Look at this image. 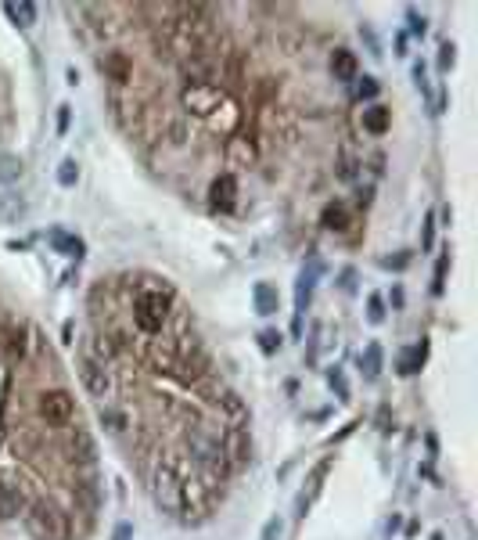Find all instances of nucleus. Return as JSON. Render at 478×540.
<instances>
[{
    "mask_svg": "<svg viewBox=\"0 0 478 540\" xmlns=\"http://www.w3.org/2000/svg\"><path fill=\"white\" fill-rule=\"evenodd\" d=\"M219 447H223V458L230 468H245L252 461V436L245 425H230L223 432V440H219Z\"/></svg>",
    "mask_w": 478,
    "mask_h": 540,
    "instance_id": "nucleus-5",
    "label": "nucleus"
},
{
    "mask_svg": "<svg viewBox=\"0 0 478 540\" xmlns=\"http://www.w3.org/2000/svg\"><path fill=\"white\" fill-rule=\"evenodd\" d=\"M169 306H173V288L165 281H155L151 288H144V292H137L134 299V321L140 332H162L165 321H169Z\"/></svg>",
    "mask_w": 478,
    "mask_h": 540,
    "instance_id": "nucleus-1",
    "label": "nucleus"
},
{
    "mask_svg": "<svg viewBox=\"0 0 478 540\" xmlns=\"http://www.w3.org/2000/svg\"><path fill=\"white\" fill-rule=\"evenodd\" d=\"M389 123H392V112H389L385 105L363 108V130H367V134H385V130H389Z\"/></svg>",
    "mask_w": 478,
    "mask_h": 540,
    "instance_id": "nucleus-11",
    "label": "nucleus"
},
{
    "mask_svg": "<svg viewBox=\"0 0 478 540\" xmlns=\"http://www.w3.org/2000/svg\"><path fill=\"white\" fill-rule=\"evenodd\" d=\"M407 26H410L414 36H425V33H428V22H425V18H421L417 11H407Z\"/></svg>",
    "mask_w": 478,
    "mask_h": 540,
    "instance_id": "nucleus-33",
    "label": "nucleus"
},
{
    "mask_svg": "<svg viewBox=\"0 0 478 540\" xmlns=\"http://www.w3.org/2000/svg\"><path fill=\"white\" fill-rule=\"evenodd\" d=\"M381 360H385L381 346H378V342H371V346L363 350V357H360V364H363V375H367V378H378V375H381Z\"/></svg>",
    "mask_w": 478,
    "mask_h": 540,
    "instance_id": "nucleus-21",
    "label": "nucleus"
},
{
    "mask_svg": "<svg viewBox=\"0 0 478 540\" xmlns=\"http://www.w3.org/2000/svg\"><path fill=\"white\" fill-rule=\"evenodd\" d=\"M68 450H72V454H76V461H83V465L94 461V443H90V436H86L83 429H76V436H72Z\"/></svg>",
    "mask_w": 478,
    "mask_h": 540,
    "instance_id": "nucleus-22",
    "label": "nucleus"
},
{
    "mask_svg": "<svg viewBox=\"0 0 478 540\" xmlns=\"http://www.w3.org/2000/svg\"><path fill=\"white\" fill-rule=\"evenodd\" d=\"M76 177H80V166L72 159H65L62 166H58V184L62 188H72V184H76Z\"/></svg>",
    "mask_w": 478,
    "mask_h": 540,
    "instance_id": "nucleus-26",
    "label": "nucleus"
},
{
    "mask_svg": "<svg viewBox=\"0 0 478 540\" xmlns=\"http://www.w3.org/2000/svg\"><path fill=\"white\" fill-rule=\"evenodd\" d=\"M353 281H356V274H353V270H345V274H342V288H345V292H353V288H356Z\"/></svg>",
    "mask_w": 478,
    "mask_h": 540,
    "instance_id": "nucleus-37",
    "label": "nucleus"
},
{
    "mask_svg": "<svg viewBox=\"0 0 478 540\" xmlns=\"http://www.w3.org/2000/svg\"><path fill=\"white\" fill-rule=\"evenodd\" d=\"M252 299H255V310H259L263 317H270V314H277V288H273L270 281H259V285H255V292H252Z\"/></svg>",
    "mask_w": 478,
    "mask_h": 540,
    "instance_id": "nucleus-13",
    "label": "nucleus"
},
{
    "mask_svg": "<svg viewBox=\"0 0 478 540\" xmlns=\"http://www.w3.org/2000/svg\"><path fill=\"white\" fill-rule=\"evenodd\" d=\"M320 224H324L327 231H345V227H349V209H345L342 202H327L324 213H320Z\"/></svg>",
    "mask_w": 478,
    "mask_h": 540,
    "instance_id": "nucleus-16",
    "label": "nucleus"
},
{
    "mask_svg": "<svg viewBox=\"0 0 478 540\" xmlns=\"http://www.w3.org/2000/svg\"><path fill=\"white\" fill-rule=\"evenodd\" d=\"M101 72H104V76L108 80H112V83H130V76H134V62L130 58H126V54L122 51H108V54H101Z\"/></svg>",
    "mask_w": 478,
    "mask_h": 540,
    "instance_id": "nucleus-7",
    "label": "nucleus"
},
{
    "mask_svg": "<svg viewBox=\"0 0 478 540\" xmlns=\"http://www.w3.org/2000/svg\"><path fill=\"white\" fill-rule=\"evenodd\" d=\"M356 54L353 51H335L331 54V72H335V80H356Z\"/></svg>",
    "mask_w": 478,
    "mask_h": 540,
    "instance_id": "nucleus-14",
    "label": "nucleus"
},
{
    "mask_svg": "<svg viewBox=\"0 0 478 540\" xmlns=\"http://www.w3.org/2000/svg\"><path fill=\"white\" fill-rule=\"evenodd\" d=\"M130 537H134L130 526H119V530H116V540H130Z\"/></svg>",
    "mask_w": 478,
    "mask_h": 540,
    "instance_id": "nucleus-38",
    "label": "nucleus"
},
{
    "mask_svg": "<svg viewBox=\"0 0 478 540\" xmlns=\"http://www.w3.org/2000/svg\"><path fill=\"white\" fill-rule=\"evenodd\" d=\"M453 62H457V47L446 40L443 47H439V69H453Z\"/></svg>",
    "mask_w": 478,
    "mask_h": 540,
    "instance_id": "nucleus-32",
    "label": "nucleus"
},
{
    "mask_svg": "<svg viewBox=\"0 0 478 540\" xmlns=\"http://www.w3.org/2000/svg\"><path fill=\"white\" fill-rule=\"evenodd\" d=\"M259 350H263V353H277V350H281V332L263 328V332H259Z\"/></svg>",
    "mask_w": 478,
    "mask_h": 540,
    "instance_id": "nucleus-27",
    "label": "nucleus"
},
{
    "mask_svg": "<svg viewBox=\"0 0 478 540\" xmlns=\"http://www.w3.org/2000/svg\"><path fill=\"white\" fill-rule=\"evenodd\" d=\"M227 155H230L234 166H248V162L255 159V144H252L248 137H234V141L227 144Z\"/></svg>",
    "mask_w": 478,
    "mask_h": 540,
    "instance_id": "nucleus-17",
    "label": "nucleus"
},
{
    "mask_svg": "<svg viewBox=\"0 0 478 540\" xmlns=\"http://www.w3.org/2000/svg\"><path fill=\"white\" fill-rule=\"evenodd\" d=\"M26 339H29V328H26V324H11V328L0 335V342H4V350H8L11 360H22V357H26V350H29Z\"/></svg>",
    "mask_w": 478,
    "mask_h": 540,
    "instance_id": "nucleus-10",
    "label": "nucleus"
},
{
    "mask_svg": "<svg viewBox=\"0 0 478 540\" xmlns=\"http://www.w3.org/2000/svg\"><path fill=\"white\" fill-rule=\"evenodd\" d=\"M425 357H428V346H425V339L417 342V346L399 360V375H417L421 371V364H425Z\"/></svg>",
    "mask_w": 478,
    "mask_h": 540,
    "instance_id": "nucleus-19",
    "label": "nucleus"
},
{
    "mask_svg": "<svg viewBox=\"0 0 478 540\" xmlns=\"http://www.w3.org/2000/svg\"><path fill=\"white\" fill-rule=\"evenodd\" d=\"M36 411H40V418L47 425H68L76 404H72V396L65 389H50V393H44L40 400H36Z\"/></svg>",
    "mask_w": 478,
    "mask_h": 540,
    "instance_id": "nucleus-3",
    "label": "nucleus"
},
{
    "mask_svg": "<svg viewBox=\"0 0 478 540\" xmlns=\"http://www.w3.org/2000/svg\"><path fill=\"white\" fill-rule=\"evenodd\" d=\"M68 112H72L68 105H62V108H58V134H65V130H68Z\"/></svg>",
    "mask_w": 478,
    "mask_h": 540,
    "instance_id": "nucleus-36",
    "label": "nucleus"
},
{
    "mask_svg": "<svg viewBox=\"0 0 478 540\" xmlns=\"http://www.w3.org/2000/svg\"><path fill=\"white\" fill-rule=\"evenodd\" d=\"M18 512H26V494L22 486H11V483H0V519H11Z\"/></svg>",
    "mask_w": 478,
    "mask_h": 540,
    "instance_id": "nucleus-9",
    "label": "nucleus"
},
{
    "mask_svg": "<svg viewBox=\"0 0 478 540\" xmlns=\"http://www.w3.org/2000/svg\"><path fill=\"white\" fill-rule=\"evenodd\" d=\"M219 411H223L234 425H241V422L248 418V407H245V400H241L237 393H223V400H219Z\"/></svg>",
    "mask_w": 478,
    "mask_h": 540,
    "instance_id": "nucleus-18",
    "label": "nucleus"
},
{
    "mask_svg": "<svg viewBox=\"0 0 478 540\" xmlns=\"http://www.w3.org/2000/svg\"><path fill=\"white\" fill-rule=\"evenodd\" d=\"M22 159L18 155H0V184H11V180L22 177Z\"/></svg>",
    "mask_w": 478,
    "mask_h": 540,
    "instance_id": "nucleus-23",
    "label": "nucleus"
},
{
    "mask_svg": "<svg viewBox=\"0 0 478 540\" xmlns=\"http://www.w3.org/2000/svg\"><path fill=\"white\" fill-rule=\"evenodd\" d=\"M284 526H281V519H270L266 526H263V540H281Z\"/></svg>",
    "mask_w": 478,
    "mask_h": 540,
    "instance_id": "nucleus-35",
    "label": "nucleus"
},
{
    "mask_svg": "<svg viewBox=\"0 0 478 540\" xmlns=\"http://www.w3.org/2000/svg\"><path fill=\"white\" fill-rule=\"evenodd\" d=\"M4 15L11 18L15 26L29 29V26L36 22V4H4Z\"/></svg>",
    "mask_w": 478,
    "mask_h": 540,
    "instance_id": "nucleus-20",
    "label": "nucleus"
},
{
    "mask_svg": "<svg viewBox=\"0 0 478 540\" xmlns=\"http://www.w3.org/2000/svg\"><path fill=\"white\" fill-rule=\"evenodd\" d=\"M219 101H223V87H216V83H191L183 90V108L194 116H212Z\"/></svg>",
    "mask_w": 478,
    "mask_h": 540,
    "instance_id": "nucleus-4",
    "label": "nucleus"
},
{
    "mask_svg": "<svg viewBox=\"0 0 478 540\" xmlns=\"http://www.w3.org/2000/svg\"><path fill=\"white\" fill-rule=\"evenodd\" d=\"M367 317H371L374 324L385 321V299H381V296H371V299H367Z\"/></svg>",
    "mask_w": 478,
    "mask_h": 540,
    "instance_id": "nucleus-30",
    "label": "nucleus"
},
{
    "mask_svg": "<svg viewBox=\"0 0 478 540\" xmlns=\"http://www.w3.org/2000/svg\"><path fill=\"white\" fill-rule=\"evenodd\" d=\"M22 522H26V530H29L33 540H65V537H68L65 515L54 508V504H47V501H33V504H26Z\"/></svg>",
    "mask_w": 478,
    "mask_h": 540,
    "instance_id": "nucleus-2",
    "label": "nucleus"
},
{
    "mask_svg": "<svg viewBox=\"0 0 478 540\" xmlns=\"http://www.w3.org/2000/svg\"><path fill=\"white\" fill-rule=\"evenodd\" d=\"M432 540H443V533H435V537H432Z\"/></svg>",
    "mask_w": 478,
    "mask_h": 540,
    "instance_id": "nucleus-39",
    "label": "nucleus"
},
{
    "mask_svg": "<svg viewBox=\"0 0 478 540\" xmlns=\"http://www.w3.org/2000/svg\"><path fill=\"white\" fill-rule=\"evenodd\" d=\"M80 378H83V386L90 389V396H108V393H112V378H108V371H104L101 360L83 357V364H80Z\"/></svg>",
    "mask_w": 478,
    "mask_h": 540,
    "instance_id": "nucleus-6",
    "label": "nucleus"
},
{
    "mask_svg": "<svg viewBox=\"0 0 478 540\" xmlns=\"http://www.w3.org/2000/svg\"><path fill=\"white\" fill-rule=\"evenodd\" d=\"M317 274H320V267L313 263L309 270H302V278H299V288H295V317H302V310L309 306V296H313V285H317Z\"/></svg>",
    "mask_w": 478,
    "mask_h": 540,
    "instance_id": "nucleus-12",
    "label": "nucleus"
},
{
    "mask_svg": "<svg viewBox=\"0 0 478 540\" xmlns=\"http://www.w3.org/2000/svg\"><path fill=\"white\" fill-rule=\"evenodd\" d=\"M47 242L58 249V252H65V256H83V242L76 238V234L62 231V227H54V231L47 234Z\"/></svg>",
    "mask_w": 478,
    "mask_h": 540,
    "instance_id": "nucleus-15",
    "label": "nucleus"
},
{
    "mask_svg": "<svg viewBox=\"0 0 478 540\" xmlns=\"http://www.w3.org/2000/svg\"><path fill=\"white\" fill-rule=\"evenodd\" d=\"M407 263H410V252H396V256H385V260H381V267H389V270H392V267L403 270Z\"/></svg>",
    "mask_w": 478,
    "mask_h": 540,
    "instance_id": "nucleus-34",
    "label": "nucleus"
},
{
    "mask_svg": "<svg viewBox=\"0 0 478 540\" xmlns=\"http://www.w3.org/2000/svg\"><path fill=\"white\" fill-rule=\"evenodd\" d=\"M446 270H450V252H443L435 263V278H432V292L435 296H443V288H446Z\"/></svg>",
    "mask_w": 478,
    "mask_h": 540,
    "instance_id": "nucleus-24",
    "label": "nucleus"
},
{
    "mask_svg": "<svg viewBox=\"0 0 478 540\" xmlns=\"http://www.w3.org/2000/svg\"><path fill=\"white\" fill-rule=\"evenodd\" d=\"M435 245V216H425V227H421V249H432Z\"/></svg>",
    "mask_w": 478,
    "mask_h": 540,
    "instance_id": "nucleus-31",
    "label": "nucleus"
},
{
    "mask_svg": "<svg viewBox=\"0 0 478 540\" xmlns=\"http://www.w3.org/2000/svg\"><path fill=\"white\" fill-rule=\"evenodd\" d=\"M378 80L374 76H363V80H356V87H353V94L360 98V101H371V98H378Z\"/></svg>",
    "mask_w": 478,
    "mask_h": 540,
    "instance_id": "nucleus-25",
    "label": "nucleus"
},
{
    "mask_svg": "<svg viewBox=\"0 0 478 540\" xmlns=\"http://www.w3.org/2000/svg\"><path fill=\"white\" fill-rule=\"evenodd\" d=\"M327 382H331V389L338 393V400H349V386H345L342 368H331V371H327Z\"/></svg>",
    "mask_w": 478,
    "mask_h": 540,
    "instance_id": "nucleus-28",
    "label": "nucleus"
},
{
    "mask_svg": "<svg viewBox=\"0 0 478 540\" xmlns=\"http://www.w3.org/2000/svg\"><path fill=\"white\" fill-rule=\"evenodd\" d=\"M101 425L108 429V432H122L126 429V418L119 411H101Z\"/></svg>",
    "mask_w": 478,
    "mask_h": 540,
    "instance_id": "nucleus-29",
    "label": "nucleus"
},
{
    "mask_svg": "<svg viewBox=\"0 0 478 540\" xmlns=\"http://www.w3.org/2000/svg\"><path fill=\"white\" fill-rule=\"evenodd\" d=\"M234 198H237V180H234V173H219L212 184H209V202H212V209H234Z\"/></svg>",
    "mask_w": 478,
    "mask_h": 540,
    "instance_id": "nucleus-8",
    "label": "nucleus"
}]
</instances>
